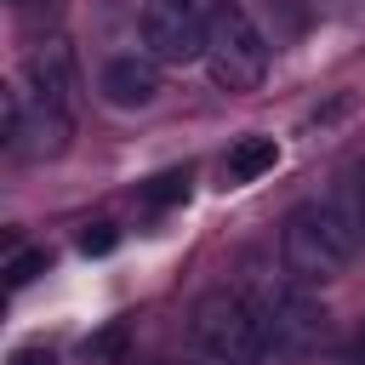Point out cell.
<instances>
[{
    "label": "cell",
    "instance_id": "obj_6",
    "mask_svg": "<svg viewBox=\"0 0 365 365\" xmlns=\"http://www.w3.org/2000/svg\"><path fill=\"white\" fill-rule=\"evenodd\" d=\"M74 137V114L68 108H51V103H34L23 91H6V148L17 160H57Z\"/></svg>",
    "mask_w": 365,
    "mask_h": 365
},
{
    "label": "cell",
    "instance_id": "obj_12",
    "mask_svg": "<svg viewBox=\"0 0 365 365\" xmlns=\"http://www.w3.org/2000/svg\"><path fill=\"white\" fill-rule=\"evenodd\" d=\"M188 194V171H165V177H154L148 188H143V205H171V200H182Z\"/></svg>",
    "mask_w": 365,
    "mask_h": 365
},
{
    "label": "cell",
    "instance_id": "obj_8",
    "mask_svg": "<svg viewBox=\"0 0 365 365\" xmlns=\"http://www.w3.org/2000/svg\"><path fill=\"white\" fill-rule=\"evenodd\" d=\"M97 91H103L108 108H148L160 97V63L148 51H120V57L103 63Z\"/></svg>",
    "mask_w": 365,
    "mask_h": 365
},
{
    "label": "cell",
    "instance_id": "obj_3",
    "mask_svg": "<svg viewBox=\"0 0 365 365\" xmlns=\"http://www.w3.org/2000/svg\"><path fill=\"white\" fill-rule=\"evenodd\" d=\"M245 297L257 302L262 331H268V348L279 359H302V354L325 348V331L331 325H325V314H319V302L308 297L302 279H291V274H257L245 285Z\"/></svg>",
    "mask_w": 365,
    "mask_h": 365
},
{
    "label": "cell",
    "instance_id": "obj_16",
    "mask_svg": "<svg viewBox=\"0 0 365 365\" xmlns=\"http://www.w3.org/2000/svg\"><path fill=\"white\" fill-rule=\"evenodd\" d=\"M17 6H51V0H17Z\"/></svg>",
    "mask_w": 365,
    "mask_h": 365
},
{
    "label": "cell",
    "instance_id": "obj_13",
    "mask_svg": "<svg viewBox=\"0 0 365 365\" xmlns=\"http://www.w3.org/2000/svg\"><path fill=\"white\" fill-rule=\"evenodd\" d=\"M108 245H114V228H108V222H91V228L80 234V251H86V257H103Z\"/></svg>",
    "mask_w": 365,
    "mask_h": 365
},
{
    "label": "cell",
    "instance_id": "obj_7",
    "mask_svg": "<svg viewBox=\"0 0 365 365\" xmlns=\"http://www.w3.org/2000/svg\"><path fill=\"white\" fill-rule=\"evenodd\" d=\"M74 91H80V68H74L68 40H40L29 51V63H23V97L74 114Z\"/></svg>",
    "mask_w": 365,
    "mask_h": 365
},
{
    "label": "cell",
    "instance_id": "obj_4",
    "mask_svg": "<svg viewBox=\"0 0 365 365\" xmlns=\"http://www.w3.org/2000/svg\"><path fill=\"white\" fill-rule=\"evenodd\" d=\"M188 331L222 365H257V359L274 354L268 331H262V314H257V302L245 291H205L194 302V314H188Z\"/></svg>",
    "mask_w": 365,
    "mask_h": 365
},
{
    "label": "cell",
    "instance_id": "obj_11",
    "mask_svg": "<svg viewBox=\"0 0 365 365\" xmlns=\"http://www.w3.org/2000/svg\"><path fill=\"white\" fill-rule=\"evenodd\" d=\"M34 274H46V251H34V245H17V251H11V262H6V279H11V291H23Z\"/></svg>",
    "mask_w": 365,
    "mask_h": 365
},
{
    "label": "cell",
    "instance_id": "obj_10",
    "mask_svg": "<svg viewBox=\"0 0 365 365\" xmlns=\"http://www.w3.org/2000/svg\"><path fill=\"white\" fill-rule=\"evenodd\" d=\"M336 205H342V217L354 222V234H359V245H365V160H354V165L342 171V194H336Z\"/></svg>",
    "mask_w": 365,
    "mask_h": 365
},
{
    "label": "cell",
    "instance_id": "obj_9",
    "mask_svg": "<svg viewBox=\"0 0 365 365\" xmlns=\"http://www.w3.org/2000/svg\"><path fill=\"white\" fill-rule=\"evenodd\" d=\"M274 165H279V143H274V137H240V143L228 148V160H222V182L240 188V182L268 177Z\"/></svg>",
    "mask_w": 365,
    "mask_h": 365
},
{
    "label": "cell",
    "instance_id": "obj_5",
    "mask_svg": "<svg viewBox=\"0 0 365 365\" xmlns=\"http://www.w3.org/2000/svg\"><path fill=\"white\" fill-rule=\"evenodd\" d=\"M205 29L211 0H148L143 6V51L154 63H205Z\"/></svg>",
    "mask_w": 365,
    "mask_h": 365
},
{
    "label": "cell",
    "instance_id": "obj_2",
    "mask_svg": "<svg viewBox=\"0 0 365 365\" xmlns=\"http://www.w3.org/2000/svg\"><path fill=\"white\" fill-rule=\"evenodd\" d=\"M205 74L217 91H257L268 80V34L245 11V0H211Z\"/></svg>",
    "mask_w": 365,
    "mask_h": 365
},
{
    "label": "cell",
    "instance_id": "obj_15",
    "mask_svg": "<svg viewBox=\"0 0 365 365\" xmlns=\"http://www.w3.org/2000/svg\"><path fill=\"white\" fill-rule=\"evenodd\" d=\"M348 365H365V336H359V342L348 348Z\"/></svg>",
    "mask_w": 365,
    "mask_h": 365
},
{
    "label": "cell",
    "instance_id": "obj_14",
    "mask_svg": "<svg viewBox=\"0 0 365 365\" xmlns=\"http://www.w3.org/2000/svg\"><path fill=\"white\" fill-rule=\"evenodd\" d=\"M11 365H57V354H51V348H40V342H29V348H17V354H11Z\"/></svg>",
    "mask_w": 365,
    "mask_h": 365
},
{
    "label": "cell",
    "instance_id": "obj_1",
    "mask_svg": "<svg viewBox=\"0 0 365 365\" xmlns=\"http://www.w3.org/2000/svg\"><path fill=\"white\" fill-rule=\"evenodd\" d=\"M354 257H359V234H354V222L342 217V205L302 200V205L279 222V262H285V274L302 279V285L336 279Z\"/></svg>",
    "mask_w": 365,
    "mask_h": 365
}]
</instances>
